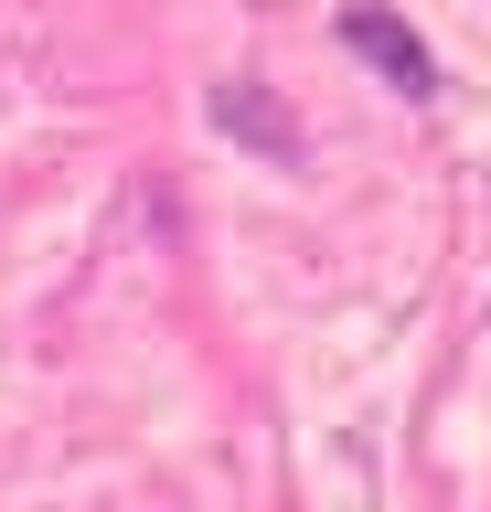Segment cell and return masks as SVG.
<instances>
[{
    "label": "cell",
    "mask_w": 491,
    "mask_h": 512,
    "mask_svg": "<svg viewBox=\"0 0 491 512\" xmlns=\"http://www.w3.org/2000/svg\"><path fill=\"white\" fill-rule=\"evenodd\" d=\"M342 43H353L363 64H385L395 96H438V64H427V43L395 22V11H342Z\"/></svg>",
    "instance_id": "1"
},
{
    "label": "cell",
    "mask_w": 491,
    "mask_h": 512,
    "mask_svg": "<svg viewBox=\"0 0 491 512\" xmlns=\"http://www.w3.org/2000/svg\"><path fill=\"white\" fill-rule=\"evenodd\" d=\"M214 118H225L235 139H267V150H278V160H299V128L278 118V107H257V96H246V86H225V96H214Z\"/></svg>",
    "instance_id": "2"
}]
</instances>
